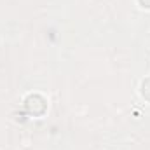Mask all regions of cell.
I'll return each mask as SVG.
<instances>
[{
    "label": "cell",
    "instance_id": "cell-1",
    "mask_svg": "<svg viewBox=\"0 0 150 150\" xmlns=\"http://www.w3.org/2000/svg\"><path fill=\"white\" fill-rule=\"evenodd\" d=\"M142 93H143V96H147L150 93V79L143 80V84H142Z\"/></svg>",
    "mask_w": 150,
    "mask_h": 150
}]
</instances>
